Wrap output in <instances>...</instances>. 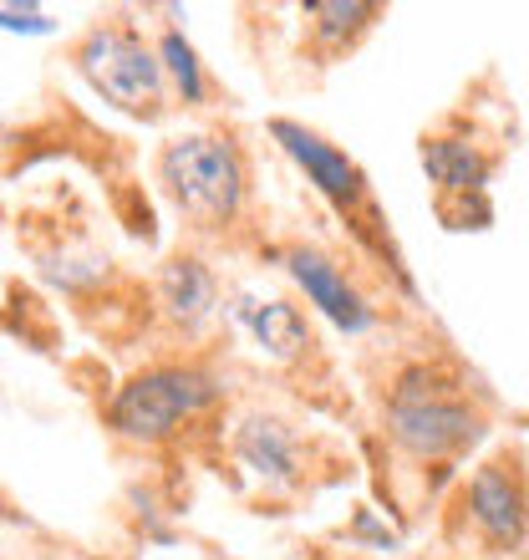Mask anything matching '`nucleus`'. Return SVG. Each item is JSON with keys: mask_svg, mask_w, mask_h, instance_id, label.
<instances>
[{"mask_svg": "<svg viewBox=\"0 0 529 560\" xmlns=\"http://www.w3.org/2000/svg\"><path fill=\"white\" fill-rule=\"evenodd\" d=\"M387 433L412 458H448L484 433V413L458 372L423 362L402 372L387 393Z\"/></svg>", "mask_w": 529, "mask_h": 560, "instance_id": "f257e3e1", "label": "nucleus"}, {"mask_svg": "<svg viewBox=\"0 0 529 560\" xmlns=\"http://www.w3.org/2000/svg\"><path fill=\"white\" fill-rule=\"evenodd\" d=\"M158 174L174 194V205L199 224H224L239 214L245 199V159L235 143L214 133H189L163 148Z\"/></svg>", "mask_w": 529, "mask_h": 560, "instance_id": "f03ea898", "label": "nucleus"}, {"mask_svg": "<svg viewBox=\"0 0 529 560\" xmlns=\"http://www.w3.org/2000/svg\"><path fill=\"white\" fill-rule=\"evenodd\" d=\"M77 67H82V77H87L113 107H122L132 118H158L163 72L138 31H128V26L87 31V42L77 46Z\"/></svg>", "mask_w": 529, "mask_h": 560, "instance_id": "7ed1b4c3", "label": "nucleus"}, {"mask_svg": "<svg viewBox=\"0 0 529 560\" xmlns=\"http://www.w3.org/2000/svg\"><path fill=\"white\" fill-rule=\"evenodd\" d=\"M270 133H275V143L285 148L301 168H306L310 184H316V189L337 205L341 220L352 224L367 245H377V250H383V245H387V224H383V209L372 205V189H367V178H362V168H356L341 148L326 143L321 133H310V128H301V122H291V118H275V122H270Z\"/></svg>", "mask_w": 529, "mask_h": 560, "instance_id": "20e7f679", "label": "nucleus"}, {"mask_svg": "<svg viewBox=\"0 0 529 560\" xmlns=\"http://www.w3.org/2000/svg\"><path fill=\"white\" fill-rule=\"evenodd\" d=\"M209 398H214V383L199 368H148L113 398L107 418H113V428H118L122 439L153 443V439H168Z\"/></svg>", "mask_w": 529, "mask_h": 560, "instance_id": "39448f33", "label": "nucleus"}, {"mask_svg": "<svg viewBox=\"0 0 529 560\" xmlns=\"http://www.w3.org/2000/svg\"><path fill=\"white\" fill-rule=\"evenodd\" d=\"M469 520L479 525L494 550H515L525 540V525H529V489H525V474H519V458L515 454H499L489 458L484 469L469 479Z\"/></svg>", "mask_w": 529, "mask_h": 560, "instance_id": "423d86ee", "label": "nucleus"}, {"mask_svg": "<svg viewBox=\"0 0 529 560\" xmlns=\"http://www.w3.org/2000/svg\"><path fill=\"white\" fill-rule=\"evenodd\" d=\"M291 276H295V285L310 295V306H321L341 331H367L372 326V306L362 301V291L346 280V270H341L331 255L301 245V250H291Z\"/></svg>", "mask_w": 529, "mask_h": 560, "instance_id": "0eeeda50", "label": "nucleus"}, {"mask_svg": "<svg viewBox=\"0 0 529 560\" xmlns=\"http://www.w3.org/2000/svg\"><path fill=\"white\" fill-rule=\"evenodd\" d=\"M235 454L264 485H295L301 479V448H295V433L280 418H245L235 428Z\"/></svg>", "mask_w": 529, "mask_h": 560, "instance_id": "6e6552de", "label": "nucleus"}, {"mask_svg": "<svg viewBox=\"0 0 529 560\" xmlns=\"http://www.w3.org/2000/svg\"><path fill=\"white\" fill-rule=\"evenodd\" d=\"M423 168L438 184V205L448 199H484V184L494 174V159H484L469 138H423Z\"/></svg>", "mask_w": 529, "mask_h": 560, "instance_id": "1a4fd4ad", "label": "nucleus"}, {"mask_svg": "<svg viewBox=\"0 0 529 560\" xmlns=\"http://www.w3.org/2000/svg\"><path fill=\"white\" fill-rule=\"evenodd\" d=\"M163 306H168V316L184 326H199L209 316V306H214V276H209L193 255H178V260H168L163 266Z\"/></svg>", "mask_w": 529, "mask_h": 560, "instance_id": "9d476101", "label": "nucleus"}, {"mask_svg": "<svg viewBox=\"0 0 529 560\" xmlns=\"http://www.w3.org/2000/svg\"><path fill=\"white\" fill-rule=\"evenodd\" d=\"M255 337H260V347L270 357H280V362H291V357H306L316 341H310V326L306 316L291 306V301H264V306H255Z\"/></svg>", "mask_w": 529, "mask_h": 560, "instance_id": "9b49d317", "label": "nucleus"}, {"mask_svg": "<svg viewBox=\"0 0 529 560\" xmlns=\"http://www.w3.org/2000/svg\"><path fill=\"white\" fill-rule=\"evenodd\" d=\"M306 15H310V36H316L326 51H341V46H352L383 11H377V5H362V0H316V5H306Z\"/></svg>", "mask_w": 529, "mask_h": 560, "instance_id": "f8f14e48", "label": "nucleus"}, {"mask_svg": "<svg viewBox=\"0 0 529 560\" xmlns=\"http://www.w3.org/2000/svg\"><path fill=\"white\" fill-rule=\"evenodd\" d=\"M163 57H168V72L178 77V88L189 103H199V92H204V77H199V61H193V46L178 36V31H163Z\"/></svg>", "mask_w": 529, "mask_h": 560, "instance_id": "ddd939ff", "label": "nucleus"}, {"mask_svg": "<svg viewBox=\"0 0 529 560\" xmlns=\"http://www.w3.org/2000/svg\"><path fill=\"white\" fill-rule=\"evenodd\" d=\"M0 26H5V31H26V36H46V31H51V21H46L42 11H31V5H21V11H15V5H0Z\"/></svg>", "mask_w": 529, "mask_h": 560, "instance_id": "4468645a", "label": "nucleus"}, {"mask_svg": "<svg viewBox=\"0 0 529 560\" xmlns=\"http://www.w3.org/2000/svg\"><path fill=\"white\" fill-rule=\"evenodd\" d=\"M0 520H5V504H0Z\"/></svg>", "mask_w": 529, "mask_h": 560, "instance_id": "2eb2a0df", "label": "nucleus"}]
</instances>
